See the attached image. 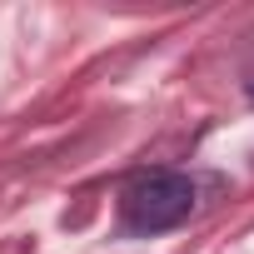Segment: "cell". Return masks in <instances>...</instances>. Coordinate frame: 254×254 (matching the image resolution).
Here are the masks:
<instances>
[{
	"instance_id": "1",
	"label": "cell",
	"mask_w": 254,
	"mask_h": 254,
	"mask_svg": "<svg viewBox=\"0 0 254 254\" xmlns=\"http://www.w3.org/2000/svg\"><path fill=\"white\" fill-rule=\"evenodd\" d=\"M194 214V180L180 170H150L125 190V229L130 234H170Z\"/></svg>"
}]
</instances>
